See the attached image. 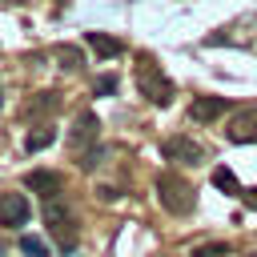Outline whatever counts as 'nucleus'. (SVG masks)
I'll return each mask as SVG.
<instances>
[{"label": "nucleus", "instance_id": "1", "mask_svg": "<svg viewBox=\"0 0 257 257\" xmlns=\"http://www.w3.org/2000/svg\"><path fill=\"white\" fill-rule=\"evenodd\" d=\"M133 76H137V92H141L149 104H161V108L173 104V92H177V88H173V80L161 72V64H157L149 52L137 56V72H133Z\"/></svg>", "mask_w": 257, "mask_h": 257}, {"label": "nucleus", "instance_id": "2", "mask_svg": "<svg viewBox=\"0 0 257 257\" xmlns=\"http://www.w3.org/2000/svg\"><path fill=\"white\" fill-rule=\"evenodd\" d=\"M157 201H161L165 213L185 217V213H193V205H197V189H193L181 173H161V177H157Z\"/></svg>", "mask_w": 257, "mask_h": 257}, {"label": "nucleus", "instance_id": "3", "mask_svg": "<svg viewBox=\"0 0 257 257\" xmlns=\"http://www.w3.org/2000/svg\"><path fill=\"white\" fill-rule=\"evenodd\" d=\"M44 221H48V237L64 253H76V217H72L68 205H60V197H48L44 201Z\"/></svg>", "mask_w": 257, "mask_h": 257}, {"label": "nucleus", "instance_id": "4", "mask_svg": "<svg viewBox=\"0 0 257 257\" xmlns=\"http://www.w3.org/2000/svg\"><path fill=\"white\" fill-rule=\"evenodd\" d=\"M96 137H100V120H96L92 108H84V112H76V120H72V128H68V137H64V149L80 161V157L96 145Z\"/></svg>", "mask_w": 257, "mask_h": 257}, {"label": "nucleus", "instance_id": "5", "mask_svg": "<svg viewBox=\"0 0 257 257\" xmlns=\"http://www.w3.org/2000/svg\"><path fill=\"white\" fill-rule=\"evenodd\" d=\"M161 157L165 161H177V165H201L205 161V149L193 137H165L161 141Z\"/></svg>", "mask_w": 257, "mask_h": 257}, {"label": "nucleus", "instance_id": "6", "mask_svg": "<svg viewBox=\"0 0 257 257\" xmlns=\"http://www.w3.org/2000/svg\"><path fill=\"white\" fill-rule=\"evenodd\" d=\"M225 141L233 145H253L257 141V108H237L225 120Z\"/></svg>", "mask_w": 257, "mask_h": 257}, {"label": "nucleus", "instance_id": "7", "mask_svg": "<svg viewBox=\"0 0 257 257\" xmlns=\"http://www.w3.org/2000/svg\"><path fill=\"white\" fill-rule=\"evenodd\" d=\"M28 213H32V205H28L24 193H4L0 197V225L4 229H20L28 221Z\"/></svg>", "mask_w": 257, "mask_h": 257}, {"label": "nucleus", "instance_id": "8", "mask_svg": "<svg viewBox=\"0 0 257 257\" xmlns=\"http://www.w3.org/2000/svg\"><path fill=\"white\" fill-rule=\"evenodd\" d=\"M225 112H229V100L225 96H193V104H189V120L193 124H213Z\"/></svg>", "mask_w": 257, "mask_h": 257}, {"label": "nucleus", "instance_id": "9", "mask_svg": "<svg viewBox=\"0 0 257 257\" xmlns=\"http://www.w3.org/2000/svg\"><path fill=\"white\" fill-rule=\"evenodd\" d=\"M24 185H28L32 193H40V201H48V197H60V193H64V177H60V173H48V169L28 173V177H24Z\"/></svg>", "mask_w": 257, "mask_h": 257}, {"label": "nucleus", "instance_id": "10", "mask_svg": "<svg viewBox=\"0 0 257 257\" xmlns=\"http://www.w3.org/2000/svg\"><path fill=\"white\" fill-rule=\"evenodd\" d=\"M84 44L96 52V60H116L124 52V44L116 36H108V32H84Z\"/></svg>", "mask_w": 257, "mask_h": 257}, {"label": "nucleus", "instance_id": "11", "mask_svg": "<svg viewBox=\"0 0 257 257\" xmlns=\"http://www.w3.org/2000/svg\"><path fill=\"white\" fill-rule=\"evenodd\" d=\"M56 108H60V92H40L36 100H28L24 112H28V116H52Z\"/></svg>", "mask_w": 257, "mask_h": 257}, {"label": "nucleus", "instance_id": "12", "mask_svg": "<svg viewBox=\"0 0 257 257\" xmlns=\"http://www.w3.org/2000/svg\"><path fill=\"white\" fill-rule=\"evenodd\" d=\"M213 185L221 189V193H233V197H241V185H237V177H233V169H213Z\"/></svg>", "mask_w": 257, "mask_h": 257}, {"label": "nucleus", "instance_id": "13", "mask_svg": "<svg viewBox=\"0 0 257 257\" xmlns=\"http://www.w3.org/2000/svg\"><path fill=\"white\" fill-rule=\"evenodd\" d=\"M52 141H56V133H52V128H36V133H28V137H24V149H28V153H40V149H48Z\"/></svg>", "mask_w": 257, "mask_h": 257}, {"label": "nucleus", "instance_id": "14", "mask_svg": "<svg viewBox=\"0 0 257 257\" xmlns=\"http://www.w3.org/2000/svg\"><path fill=\"white\" fill-rule=\"evenodd\" d=\"M56 60H60V68H68V72H76V68L84 64V56H80V48H72V44H64V48H56Z\"/></svg>", "mask_w": 257, "mask_h": 257}, {"label": "nucleus", "instance_id": "15", "mask_svg": "<svg viewBox=\"0 0 257 257\" xmlns=\"http://www.w3.org/2000/svg\"><path fill=\"white\" fill-rule=\"evenodd\" d=\"M104 157H108V149H104V145H92V149H88V153H84V157H80L76 165H80L84 173H92L96 165H104Z\"/></svg>", "mask_w": 257, "mask_h": 257}, {"label": "nucleus", "instance_id": "16", "mask_svg": "<svg viewBox=\"0 0 257 257\" xmlns=\"http://www.w3.org/2000/svg\"><path fill=\"white\" fill-rule=\"evenodd\" d=\"M193 257H233V249H229L225 241H209V245H197Z\"/></svg>", "mask_w": 257, "mask_h": 257}, {"label": "nucleus", "instance_id": "17", "mask_svg": "<svg viewBox=\"0 0 257 257\" xmlns=\"http://www.w3.org/2000/svg\"><path fill=\"white\" fill-rule=\"evenodd\" d=\"M20 249H24L28 257H48V245H44L40 237H20Z\"/></svg>", "mask_w": 257, "mask_h": 257}, {"label": "nucleus", "instance_id": "18", "mask_svg": "<svg viewBox=\"0 0 257 257\" xmlns=\"http://www.w3.org/2000/svg\"><path fill=\"white\" fill-rule=\"evenodd\" d=\"M96 92H100V96L116 92V76H100V80H96Z\"/></svg>", "mask_w": 257, "mask_h": 257}, {"label": "nucleus", "instance_id": "19", "mask_svg": "<svg viewBox=\"0 0 257 257\" xmlns=\"http://www.w3.org/2000/svg\"><path fill=\"white\" fill-rule=\"evenodd\" d=\"M241 201H245L249 209H257V189H241Z\"/></svg>", "mask_w": 257, "mask_h": 257}, {"label": "nucleus", "instance_id": "20", "mask_svg": "<svg viewBox=\"0 0 257 257\" xmlns=\"http://www.w3.org/2000/svg\"><path fill=\"white\" fill-rule=\"evenodd\" d=\"M4 4H24V0H4Z\"/></svg>", "mask_w": 257, "mask_h": 257}, {"label": "nucleus", "instance_id": "21", "mask_svg": "<svg viewBox=\"0 0 257 257\" xmlns=\"http://www.w3.org/2000/svg\"><path fill=\"white\" fill-rule=\"evenodd\" d=\"M0 108H4V88H0Z\"/></svg>", "mask_w": 257, "mask_h": 257}]
</instances>
